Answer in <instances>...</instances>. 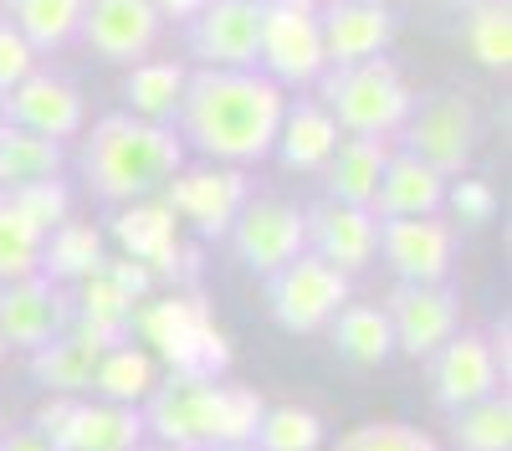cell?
Wrapping results in <instances>:
<instances>
[{"mask_svg":"<svg viewBox=\"0 0 512 451\" xmlns=\"http://www.w3.org/2000/svg\"><path fill=\"white\" fill-rule=\"evenodd\" d=\"M287 98L262 72L200 67L180 98V144L200 149L210 164H251L277 144Z\"/></svg>","mask_w":512,"mask_h":451,"instance_id":"6da1fadb","label":"cell"},{"mask_svg":"<svg viewBox=\"0 0 512 451\" xmlns=\"http://www.w3.org/2000/svg\"><path fill=\"white\" fill-rule=\"evenodd\" d=\"M175 170H185L180 134L134 113H103L82 144V180L108 205L154 195L159 185H169Z\"/></svg>","mask_w":512,"mask_h":451,"instance_id":"7a4b0ae2","label":"cell"},{"mask_svg":"<svg viewBox=\"0 0 512 451\" xmlns=\"http://www.w3.org/2000/svg\"><path fill=\"white\" fill-rule=\"evenodd\" d=\"M323 108L333 113L338 134L354 139H390L405 129V118L415 108L410 82L400 77L395 62H354V67H333L323 77Z\"/></svg>","mask_w":512,"mask_h":451,"instance_id":"3957f363","label":"cell"},{"mask_svg":"<svg viewBox=\"0 0 512 451\" xmlns=\"http://www.w3.org/2000/svg\"><path fill=\"white\" fill-rule=\"evenodd\" d=\"M139 334L149 339L154 359H164L169 369H185V375L221 380V369L231 364V344L216 328L200 293H175V298L149 303L139 313Z\"/></svg>","mask_w":512,"mask_h":451,"instance_id":"277c9868","label":"cell"},{"mask_svg":"<svg viewBox=\"0 0 512 451\" xmlns=\"http://www.w3.org/2000/svg\"><path fill=\"white\" fill-rule=\"evenodd\" d=\"M144 431H154L164 446L180 451H205L216 446V416H221V380L210 375H185V369H164L159 385L149 390Z\"/></svg>","mask_w":512,"mask_h":451,"instance_id":"5b68a950","label":"cell"},{"mask_svg":"<svg viewBox=\"0 0 512 451\" xmlns=\"http://www.w3.org/2000/svg\"><path fill=\"white\" fill-rule=\"evenodd\" d=\"M344 303H349V277L313 252L292 257L282 272L267 277V313L287 334H323Z\"/></svg>","mask_w":512,"mask_h":451,"instance_id":"8992f818","label":"cell"},{"mask_svg":"<svg viewBox=\"0 0 512 451\" xmlns=\"http://www.w3.org/2000/svg\"><path fill=\"white\" fill-rule=\"evenodd\" d=\"M262 77L282 82H318L323 62V31H318V0H262V47H256Z\"/></svg>","mask_w":512,"mask_h":451,"instance_id":"52a82bcc","label":"cell"},{"mask_svg":"<svg viewBox=\"0 0 512 451\" xmlns=\"http://www.w3.org/2000/svg\"><path fill=\"white\" fill-rule=\"evenodd\" d=\"M477 129L482 123H477L472 98L436 93V98H425L420 108H410L405 129H400V139H405L400 154L431 164L441 180H456L466 170V159H472V149H477Z\"/></svg>","mask_w":512,"mask_h":451,"instance_id":"ba28073f","label":"cell"},{"mask_svg":"<svg viewBox=\"0 0 512 451\" xmlns=\"http://www.w3.org/2000/svg\"><path fill=\"white\" fill-rule=\"evenodd\" d=\"M246 200L251 185L236 164H190V170H175L164 185V205L175 211V221H190L205 241L226 236Z\"/></svg>","mask_w":512,"mask_h":451,"instance_id":"9c48e42d","label":"cell"},{"mask_svg":"<svg viewBox=\"0 0 512 451\" xmlns=\"http://www.w3.org/2000/svg\"><path fill=\"white\" fill-rule=\"evenodd\" d=\"M231 246L246 272L256 277H272L282 272L292 257L308 252V226H303V211L287 200H246L241 216L231 221Z\"/></svg>","mask_w":512,"mask_h":451,"instance_id":"30bf717a","label":"cell"},{"mask_svg":"<svg viewBox=\"0 0 512 451\" xmlns=\"http://www.w3.org/2000/svg\"><path fill=\"white\" fill-rule=\"evenodd\" d=\"M67 323H72V298L52 277L31 272L16 282H0V344L6 349L36 354L41 344L67 334Z\"/></svg>","mask_w":512,"mask_h":451,"instance_id":"8fae6325","label":"cell"},{"mask_svg":"<svg viewBox=\"0 0 512 451\" xmlns=\"http://www.w3.org/2000/svg\"><path fill=\"white\" fill-rule=\"evenodd\" d=\"M390 334H395V349L410 354V359H431L456 328H461V303L446 282H400L390 293Z\"/></svg>","mask_w":512,"mask_h":451,"instance_id":"7c38bea8","label":"cell"},{"mask_svg":"<svg viewBox=\"0 0 512 451\" xmlns=\"http://www.w3.org/2000/svg\"><path fill=\"white\" fill-rule=\"evenodd\" d=\"M190 47L205 67L221 72H256L262 47V0H210L190 16Z\"/></svg>","mask_w":512,"mask_h":451,"instance_id":"4fadbf2b","label":"cell"},{"mask_svg":"<svg viewBox=\"0 0 512 451\" xmlns=\"http://www.w3.org/2000/svg\"><path fill=\"white\" fill-rule=\"evenodd\" d=\"M82 118H88L82 93L72 88V82L52 77V72H31V77L16 82V88L0 93V123H16V129L41 134L52 144H67L82 129Z\"/></svg>","mask_w":512,"mask_h":451,"instance_id":"5bb4252c","label":"cell"},{"mask_svg":"<svg viewBox=\"0 0 512 451\" xmlns=\"http://www.w3.org/2000/svg\"><path fill=\"white\" fill-rule=\"evenodd\" d=\"M159 11L154 0H88L82 6V36H88V47L108 62H149L154 41H159Z\"/></svg>","mask_w":512,"mask_h":451,"instance_id":"9a60e30c","label":"cell"},{"mask_svg":"<svg viewBox=\"0 0 512 451\" xmlns=\"http://www.w3.org/2000/svg\"><path fill=\"white\" fill-rule=\"evenodd\" d=\"M502 385V369L492 359V344L482 334H456L431 354V395L436 405L446 410H461V405H477L487 395H497Z\"/></svg>","mask_w":512,"mask_h":451,"instance_id":"2e32d148","label":"cell"},{"mask_svg":"<svg viewBox=\"0 0 512 451\" xmlns=\"http://www.w3.org/2000/svg\"><path fill=\"white\" fill-rule=\"evenodd\" d=\"M303 226H308V252L323 257L328 267H338L344 277L369 267L374 252H379V221L364 211V205L323 200V205H313V211H303Z\"/></svg>","mask_w":512,"mask_h":451,"instance_id":"e0dca14e","label":"cell"},{"mask_svg":"<svg viewBox=\"0 0 512 451\" xmlns=\"http://www.w3.org/2000/svg\"><path fill=\"white\" fill-rule=\"evenodd\" d=\"M379 252L400 282H446L456 246L441 216H410V221H379Z\"/></svg>","mask_w":512,"mask_h":451,"instance_id":"ac0fdd59","label":"cell"},{"mask_svg":"<svg viewBox=\"0 0 512 451\" xmlns=\"http://www.w3.org/2000/svg\"><path fill=\"white\" fill-rule=\"evenodd\" d=\"M113 241L123 246V257L144 262L159 282L180 272V221H175V211H169L159 195H144V200L118 205Z\"/></svg>","mask_w":512,"mask_h":451,"instance_id":"d6986e66","label":"cell"},{"mask_svg":"<svg viewBox=\"0 0 512 451\" xmlns=\"http://www.w3.org/2000/svg\"><path fill=\"white\" fill-rule=\"evenodd\" d=\"M113 344H118L113 334L72 318L67 334H57L52 344H41L31 354V375H36V385H47L52 395H82V390H93V369H98L103 349H113Z\"/></svg>","mask_w":512,"mask_h":451,"instance_id":"ffe728a7","label":"cell"},{"mask_svg":"<svg viewBox=\"0 0 512 451\" xmlns=\"http://www.w3.org/2000/svg\"><path fill=\"white\" fill-rule=\"evenodd\" d=\"M318 31H323V62L354 67V62L384 57V47L395 36V16L384 6H344V0H333L328 11H318Z\"/></svg>","mask_w":512,"mask_h":451,"instance_id":"44dd1931","label":"cell"},{"mask_svg":"<svg viewBox=\"0 0 512 451\" xmlns=\"http://www.w3.org/2000/svg\"><path fill=\"white\" fill-rule=\"evenodd\" d=\"M446 205V180L431 170V164H420L410 154H390L379 175V190L369 200V216L374 221H410V216H441Z\"/></svg>","mask_w":512,"mask_h":451,"instance_id":"7402d4cb","label":"cell"},{"mask_svg":"<svg viewBox=\"0 0 512 451\" xmlns=\"http://www.w3.org/2000/svg\"><path fill=\"white\" fill-rule=\"evenodd\" d=\"M144 446V416L134 405L108 400H72L57 451H139Z\"/></svg>","mask_w":512,"mask_h":451,"instance_id":"603a6c76","label":"cell"},{"mask_svg":"<svg viewBox=\"0 0 512 451\" xmlns=\"http://www.w3.org/2000/svg\"><path fill=\"white\" fill-rule=\"evenodd\" d=\"M384 164H390V139H354V134L338 139L333 159L323 164L328 200H338V205H364V211H369Z\"/></svg>","mask_w":512,"mask_h":451,"instance_id":"cb8c5ba5","label":"cell"},{"mask_svg":"<svg viewBox=\"0 0 512 451\" xmlns=\"http://www.w3.org/2000/svg\"><path fill=\"white\" fill-rule=\"evenodd\" d=\"M338 139H344V134H338V123H333V113L323 103H297V108L282 113V129H277L272 149L282 154L287 170L308 175V170H323V164L333 159Z\"/></svg>","mask_w":512,"mask_h":451,"instance_id":"d4e9b609","label":"cell"},{"mask_svg":"<svg viewBox=\"0 0 512 451\" xmlns=\"http://www.w3.org/2000/svg\"><path fill=\"white\" fill-rule=\"evenodd\" d=\"M103 262H108L103 231L88 226V221H62L57 231H47V241H41V267L36 272L52 277V282H82Z\"/></svg>","mask_w":512,"mask_h":451,"instance_id":"484cf974","label":"cell"},{"mask_svg":"<svg viewBox=\"0 0 512 451\" xmlns=\"http://www.w3.org/2000/svg\"><path fill=\"white\" fill-rule=\"evenodd\" d=\"M154 385H159V359L139 344H128V339L103 349V359L93 369V390L108 405H139V400H149Z\"/></svg>","mask_w":512,"mask_h":451,"instance_id":"4316f807","label":"cell"},{"mask_svg":"<svg viewBox=\"0 0 512 451\" xmlns=\"http://www.w3.org/2000/svg\"><path fill=\"white\" fill-rule=\"evenodd\" d=\"M57 175H62V144L26 134L16 123H0V190H21Z\"/></svg>","mask_w":512,"mask_h":451,"instance_id":"83f0119b","label":"cell"},{"mask_svg":"<svg viewBox=\"0 0 512 451\" xmlns=\"http://www.w3.org/2000/svg\"><path fill=\"white\" fill-rule=\"evenodd\" d=\"M185 82H190V72L180 62H134V72H128V82H123L128 113L149 118V123L175 118L180 98H185Z\"/></svg>","mask_w":512,"mask_h":451,"instance_id":"f1b7e54d","label":"cell"},{"mask_svg":"<svg viewBox=\"0 0 512 451\" xmlns=\"http://www.w3.org/2000/svg\"><path fill=\"white\" fill-rule=\"evenodd\" d=\"M328 334H333V349L354 364H379L395 354L390 318H384V308H369V303H344L338 318L328 323Z\"/></svg>","mask_w":512,"mask_h":451,"instance_id":"f546056e","label":"cell"},{"mask_svg":"<svg viewBox=\"0 0 512 451\" xmlns=\"http://www.w3.org/2000/svg\"><path fill=\"white\" fill-rule=\"evenodd\" d=\"M88 0H6V21L31 41V52H57L77 36Z\"/></svg>","mask_w":512,"mask_h":451,"instance_id":"4dcf8cb0","label":"cell"},{"mask_svg":"<svg viewBox=\"0 0 512 451\" xmlns=\"http://www.w3.org/2000/svg\"><path fill=\"white\" fill-rule=\"evenodd\" d=\"M451 441L456 451H512V400L487 395L477 405L451 410Z\"/></svg>","mask_w":512,"mask_h":451,"instance_id":"1f68e13d","label":"cell"},{"mask_svg":"<svg viewBox=\"0 0 512 451\" xmlns=\"http://www.w3.org/2000/svg\"><path fill=\"white\" fill-rule=\"evenodd\" d=\"M323 416L308 405H267L256 421V451H323Z\"/></svg>","mask_w":512,"mask_h":451,"instance_id":"d6a6232c","label":"cell"},{"mask_svg":"<svg viewBox=\"0 0 512 451\" xmlns=\"http://www.w3.org/2000/svg\"><path fill=\"white\" fill-rule=\"evenodd\" d=\"M134 308H139V303L128 298L103 267H98L93 277H82V282H77V298H72V318L103 328V334H113V339H123V328L134 323Z\"/></svg>","mask_w":512,"mask_h":451,"instance_id":"836d02e7","label":"cell"},{"mask_svg":"<svg viewBox=\"0 0 512 451\" xmlns=\"http://www.w3.org/2000/svg\"><path fill=\"white\" fill-rule=\"evenodd\" d=\"M41 236L21 211L16 200L0 190V282H16V277H31L41 267Z\"/></svg>","mask_w":512,"mask_h":451,"instance_id":"e575fe53","label":"cell"},{"mask_svg":"<svg viewBox=\"0 0 512 451\" xmlns=\"http://www.w3.org/2000/svg\"><path fill=\"white\" fill-rule=\"evenodd\" d=\"M466 47H472V57L492 72L512 67V11H507V0H482V6L466 16Z\"/></svg>","mask_w":512,"mask_h":451,"instance_id":"d590c367","label":"cell"},{"mask_svg":"<svg viewBox=\"0 0 512 451\" xmlns=\"http://www.w3.org/2000/svg\"><path fill=\"white\" fill-rule=\"evenodd\" d=\"M333 451H441V446H436V436H425L420 426H405V421H369V426L344 431Z\"/></svg>","mask_w":512,"mask_h":451,"instance_id":"8d00e7d4","label":"cell"},{"mask_svg":"<svg viewBox=\"0 0 512 451\" xmlns=\"http://www.w3.org/2000/svg\"><path fill=\"white\" fill-rule=\"evenodd\" d=\"M262 395L251 385H226L221 380V416H216V446H251L256 421H262Z\"/></svg>","mask_w":512,"mask_h":451,"instance_id":"74e56055","label":"cell"},{"mask_svg":"<svg viewBox=\"0 0 512 451\" xmlns=\"http://www.w3.org/2000/svg\"><path fill=\"white\" fill-rule=\"evenodd\" d=\"M11 200H16V211L47 236V231H57L62 221H72V190L62 185V175L57 180H36V185H21V190H6Z\"/></svg>","mask_w":512,"mask_h":451,"instance_id":"f35d334b","label":"cell"},{"mask_svg":"<svg viewBox=\"0 0 512 451\" xmlns=\"http://www.w3.org/2000/svg\"><path fill=\"white\" fill-rule=\"evenodd\" d=\"M446 205L456 211L461 226H487L497 216V190L487 180H472V175H456L446 180Z\"/></svg>","mask_w":512,"mask_h":451,"instance_id":"ab89813d","label":"cell"},{"mask_svg":"<svg viewBox=\"0 0 512 451\" xmlns=\"http://www.w3.org/2000/svg\"><path fill=\"white\" fill-rule=\"evenodd\" d=\"M36 72V52H31V41L0 16V93L6 88H16L21 77H31Z\"/></svg>","mask_w":512,"mask_h":451,"instance_id":"60d3db41","label":"cell"},{"mask_svg":"<svg viewBox=\"0 0 512 451\" xmlns=\"http://www.w3.org/2000/svg\"><path fill=\"white\" fill-rule=\"evenodd\" d=\"M103 272H108V277H113V282L123 287V293L134 298V303H144V298L154 293V287H159V277H154L144 262H134V257H108V262H103Z\"/></svg>","mask_w":512,"mask_h":451,"instance_id":"b9f144b4","label":"cell"},{"mask_svg":"<svg viewBox=\"0 0 512 451\" xmlns=\"http://www.w3.org/2000/svg\"><path fill=\"white\" fill-rule=\"evenodd\" d=\"M0 451H52V446H47V441H41V436L26 426V431H11V436L0 431Z\"/></svg>","mask_w":512,"mask_h":451,"instance_id":"7bdbcfd3","label":"cell"},{"mask_svg":"<svg viewBox=\"0 0 512 451\" xmlns=\"http://www.w3.org/2000/svg\"><path fill=\"white\" fill-rule=\"evenodd\" d=\"M210 0H154V11L159 16H169V21H190L195 11H205Z\"/></svg>","mask_w":512,"mask_h":451,"instance_id":"ee69618b","label":"cell"},{"mask_svg":"<svg viewBox=\"0 0 512 451\" xmlns=\"http://www.w3.org/2000/svg\"><path fill=\"white\" fill-rule=\"evenodd\" d=\"M205 451H256V446H205Z\"/></svg>","mask_w":512,"mask_h":451,"instance_id":"f6af8a7d","label":"cell"},{"mask_svg":"<svg viewBox=\"0 0 512 451\" xmlns=\"http://www.w3.org/2000/svg\"><path fill=\"white\" fill-rule=\"evenodd\" d=\"M344 6H384V0H344Z\"/></svg>","mask_w":512,"mask_h":451,"instance_id":"bcb514c9","label":"cell"},{"mask_svg":"<svg viewBox=\"0 0 512 451\" xmlns=\"http://www.w3.org/2000/svg\"><path fill=\"white\" fill-rule=\"evenodd\" d=\"M139 451H144V446H139ZM154 451H180V446H154Z\"/></svg>","mask_w":512,"mask_h":451,"instance_id":"7dc6e473","label":"cell"},{"mask_svg":"<svg viewBox=\"0 0 512 451\" xmlns=\"http://www.w3.org/2000/svg\"><path fill=\"white\" fill-rule=\"evenodd\" d=\"M0 364H6V344H0Z\"/></svg>","mask_w":512,"mask_h":451,"instance_id":"c3c4849f","label":"cell"}]
</instances>
